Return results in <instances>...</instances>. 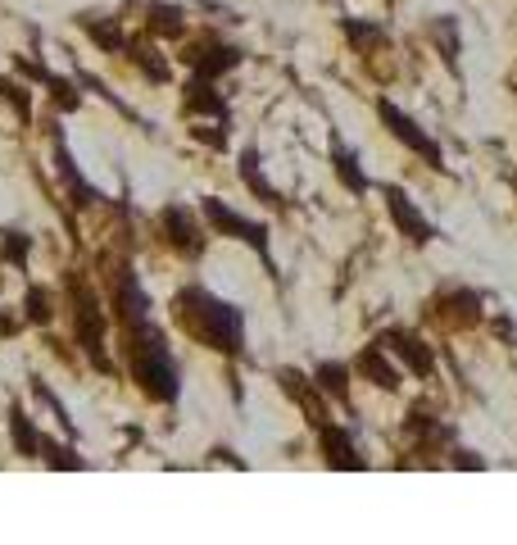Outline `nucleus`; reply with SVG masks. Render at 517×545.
<instances>
[{
    "mask_svg": "<svg viewBox=\"0 0 517 545\" xmlns=\"http://www.w3.org/2000/svg\"><path fill=\"white\" fill-rule=\"evenodd\" d=\"M146 28L155 32V37H182V32H186V14H182V5H150Z\"/></svg>",
    "mask_w": 517,
    "mask_h": 545,
    "instance_id": "obj_22",
    "label": "nucleus"
},
{
    "mask_svg": "<svg viewBox=\"0 0 517 545\" xmlns=\"http://www.w3.org/2000/svg\"><path fill=\"white\" fill-rule=\"evenodd\" d=\"M377 114H381V123L391 128V137H395V141H404V146H409L413 155H422L436 173L445 169V150H440V141H436V137H427V128H418V123H413L400 105H391V100H377Z\"/></svg>",
    "mask_w": 517,
    "mask_h": 545,
    "instance_id": "obj_5",
    "label": "nucleus"
},
{
    "mask_svg": "<svg viewBox=\"0 0 517 545\" xmlns=\"http://www.w3.org/2000/svg\"><path fill=\"white\" fill-rule=\"evenodd\" d=\"M186 64L196 69V78H223V73H232L236 64H241V50L236 46H227V41H200V46H191L186 50Z\"/></svg>",
    "mask_w": 517,
    "mask_h": 545,
    "instance_id": "obj_8",
    "label": "nucleus"
},
{
    "mask_svg": "<svg viewBox=\"0 0 517 545\" xmlns=\"http://www.w3.org/2000/svg\"><path fill=\"white\" fill-rule=\"evenodd\" d=\"M78 28L96 41L105 55H127L132 37L123 32V19H105V14H78Z\"/></svg>",
    "mask_w": 517,
    "mask_h": 545,
    "instance_id": "obj_15",
    "label": "nucleus"
},
{
    "mask_svg": "<svg viewBox=\"0 0 517 545\" xmlns=\"http://www.w3.org/2000/svg\"><path fill=\"white\" fill-rule=\"evenodd\" d=\"M182 109H186V114H196V119L205 114V119H214V123H227V119H232V109H227L223 91L214 87V78H191V82H186Z\"/></svg>",
    "mask_w": 517,
    "mask_h": 545,
    "instance_id": "obj_11",
    "label": "nucleus"
},
{
    "mask_svg": "<svg viewBox=\"0 0 517 545\" xmlns=\"http://www.w3.org/2000/svg\"><path fill=\"white\" fill-rule=\"evenodd\" d=\"M159 228L168 232V246L182 250V255H200V250H205V228H200L196 209L164 205V214H159Z\"/></svg>",
    "mask_w": 517,
    "mask_h": 545,
    "instance_id": "obj_7",
    "label": "nucleus"
},
{
    "mask_svg": "<svg viewBox=\"0 0 517 545\" xmlns=\"http://www.w3.org/2000/svg\"><path fill=\"white\" fill-rule=\"evenodd\" d=\"M341 28H345V37H350L354 46H363V50H368V46H381V41H386V28H372V23H359V19H345Z\"/></svg>",
    "mask_w": 517,
    "mask_h": 545,
    "instance_id": "obj_27",
    "label": "nucleus"
},
{
    "mask_svg": "<svg viewBox=\"0 0 517 545\" xmlns=\"http://www.w3.org/2000/svg\"><path fill=\"white\" fill-rule=\"evenodd\" d=\"M173 309H177V323H182L200 346L218 350V355H232V359L245 350V314L232 300H218L214 291H205V287H182Z\"/></svg>",
    "mask_w": 517,
    "mask_h": 545,
    "instance_id": "obj_2",
    "label": "nucleus"
},
{
    "mask_svg": "<svg viewBox=\"0 0 517 545\" xmlns=\"http://www.w3.org/2000/svg\"><path fill=\"white\" fill-rule=\"evenodd\" d=\"M381 196H386V209H391V223L413 241V246H427V241L436 237V228H431L427 214L409 200V191L404 187H381Z\"/></svg>",
    "mask_w": 517,
    "mask_h": 545,
    "instance_id": "obj_6",
    "label": "nucleus"
},
{
    "mask_svg": "<svg viewBox=\"0 0 517 545\" xmlns=\"http://www.w3.org/2000/svg\"><path fill=\"white\" fill-rule=\"evenodd\" d=\"M127 60L137 64V69L146 73L150 82H168V78H173V69H168V60H159V55H155V46H146V41H132V46H127Z\"/></svg>",
    "mask_w": 517,
    "mask_h": 545,
    "instance_id": "obj_21",
    "label": "nucleus"
},
{
    "mask_svg": "<svg viewBox=\"0 0 517 545\" xmlns=\"http://www.w3.org/2000/svg\"><path fill=\"white\" fill-rule=\"evenodd\" d=\"M0 96H5L14 109H19V119H23V123L32 119V96H28V87H23V82H14V78H0Z\"/></svg>",
    "mask_w": 517,
    "mask_h": 545,
    "instance_id": "obj_28",
    "label": "nucleus"
},
{
    "mask_svg": "<svg viewBox=\"0 0 517 545\" xmlns=\"http://www.w3.org/2000/svg\"><path fill=\"white\" fill-rule=\"evenodd\" d=\"M69 300H73V327H78V346L87 350L91 368L100 373H114L105 359V309H100V296L91 287H82L78 273H69Z\"/></svg>",
    "mask_w": 517,
    "mask_h": 545,
    "instance_id": "obj_3",
    "label": "nucleus"
},
{
    "mask_svg": "<svg viewBox=\"0 0 517 545\" xmlns=\"http://www.w3.org/2000/svg\"><path fill=\"white\" fill-rule=\"evenodd\" d=\"M10 436H14V455H23V459H41V441H46V436H41L37 427H32V418L23 414L19 405L10 409Z\"/></svg>",
    "mask_w": 517,
    "mask_h": 545,
    "instance_id": "obj_19",
    "label": "nucleus"
},
{
    "mask_svg": "<svg viewBox=\"0 0 517 545\" xmlns=\"http://www.w3.org/2000/svg\"><path fill=\"white\" fill-rule=\"evenodd\" d=\"M41 459H46L50 468H69V473H82V468H87V455H78V450H69V446H55V441H41Z\"/></svg>",
    "mask_w": 517,
    "mask_h": 545,
    "instance_id": "obj_25",
    "label": "nucleus"
},
{
    "mask_svg": "<svg viewBox=\"0 0 517 545\" xmlns=\"http://www.w3.org/2000/svg\"><path fill=\"white\" fill-rule=\"evenodd\" d=\"M28 255H32V237L23 228H0V259L14 268H28Z\"/></svg>",
    "mask_w": 517,
    "mask_h": 545,
    "instance_id": "obj_23",
    "label": "nucleus"
},
{
    "mask_svg": "<svg viewBox=\"0 0 517 545\" xmlns=\"http://www.w3.org/2000/svg\"><path fill=\"white\" fill-rule=\"evenodd\" d=\"M200 214H205V223L214 232L245 241L250 250H259V259H264V264H273V259H268V228H264V223H250V218H241L232 205H227V200H218V196H209L205 205H200Z\"/></svg>",
    "mask_w": 517,
    "mask_h": 545,
    "instance_id": "obj_4",
    "label": "nucleus"
},
{
    "mask_svg": "<svg viewBox=\"0 0 517 545\" xmlns=\"http://www.w3.org/2000/svg\"><path fill=\"white\" fill-rule=\"evenodd\" d=\"M454 468H486V459L477 455V450H454V459H449Z\"/></svg>",
    "mask_w": 517,
    "mask_h": 545,
    "instance_id": "obj_31",
    "label": "nucleus"
},
{
    "mask_svg": "<svg viewBox=\"0 0 517 545\" xmlns=\"http://www.w3.org/2000/svg\"><path fill=\"white\" fill-rule=\"evenodd\" d=\"M46 87H50V96L59 100V109H78V105H82L78 87H73L69 78H55V73H46Z\"/></svg>",
    "mask_w": 517,
    "mask_h": 545,
    "instance_id": "obj_29",
    "label": "nucleus"
},
{
    "mask_svg": "<svg viewBox=\"0 0 517 545\" xmlns=\"http://www.w3.org/2000/svg\"><path fill=\"white\" fill-rule=\"evenodd\" d=\"M354 373H363L372 387L381 391H400V368L386 359V346H368L359 359H354Z\"/></svg>",
    "mask_w": 517,
    "mask_h": 545,
    "instance_id": "obj_16",
    "label": "nucleus"
},
{
    "mask_svg": "<svg viewBox=\"0 0 517 545\" xmlns=\"http://www.w3.org/2000/svg\"><path fill=\"white\" fill-rule=\"evenodd\" d=\"M436 309H440V318H445L449 327L481 323V296L477 291H468V287H445L440 291V300H436Z\"/></svg>",
    "mask_w": 517,
    "mask_h": 545,
    "instance_id": "obj_13",
    "label": "nucleus"
},
{
    "mask_svg": "<svg viewBox=\"0 0 517 545\" xmlns=\"http://www.w3.org/2000/svg\"><path fill=\"white\" fill-rule=\"evenodd\" d=\"M19 318H14V314H5V309H0V337H14V332H19Z\"/></svg>",
    "mask_w": 517,
    "mask_h": 545,
    "instance_id": "obj_32",
    "label": "nucleus"
},
{
    "mask_svg": "<svg viewBox=\"0 0 517 545\" xmlns=\"http://www.w3.org/2000/svg\"><path fill=\"white\" fill-rule=\"evenodd\" d=\"M431 32H436V41H440L445 64H449V69H459V28H454V19H449V14H445V19H436V28H431Z\"/></svg>",
    "mask_w": 517,
    "mask_h": 545,
    "instance_id": "obj_26",
    "label": "nucleus"
},
{
    "mask_svg": "<svg viewBox=\"0 0 517 545\" xmlns=\"http://www.w3.org/2000/svg\"><path fill=\"white\" fill-rule=\"evenodd\" d=\"M227 123H214V128H191V137H200L205 141V146H214V150H223L227 146Z\"/></svg>",
    "mask_w": 517,
    "mask_h": 545,
    "instance_id": "obj_30",
    "label": "nucleus"
},
{
    "mask_svg": "<svg viewBox=\"0 0 517 545\" xmlns=\"http://www.w3.org/2000/svg\"><path fill=\"white\" fill-rule=\"evenodd\" d=\"M241 182H245V187H250L259 200H264V205H282V191H277L273 182L259 173V150H254V146L241 155Z\"/></svg>",
    "mask_w": 517,
    "mask_h": 545,
    "instance_id": "obj_20",
    "label": "nucleus"
},
{
    "mask_svg": "<svg viewBox=\"0 0 517 545\" xmlns=\"http://www.w3.org/2000/svg\"><path fill=\"white\" fill-rule=\"evenodd\" d=\"M123 355H127V373L159 405H173L182 396V373H177V359L168 350L164 327H155L150 318L137 323H123Z\"/></svg>",
    "mask_w": 517,
    "mask_h": 545,
    "instance_id": "obj_1",
    "label": "nucleus"
},
{
    "mask_svg": "<svg viewBox=\"0 0 517 545\" xmlns=\"http://www.w3.org/2000/svg\"><path fill=\"white\" fill-rule=\"evenodd\" d=\"M277 382H282V391L286 396L295 400V405L304 409V414H309V423L318 427V423H327V409H322V391H318V382H313V377H304V373H295V368H282V373H277Z\"/></svg>",
    "mask_w": 517,
    "mask_h": 545,
    "instance_id": "obj_14",
    "label": "nucleus"
},
{
    "mask_svg": "<svg viewBox=\"0 0 517 545\" xmlns=\"http://www.w3.org/2000/svg\"><path fill=\"white\" fill-rule=\"evenodd\" d=\"M313 432H318V446H322V455H327V464L332 468H368V459H363L359 446H354V436L345 432V427H336L332 418L318 423Z\"/></svg>",
    "mask_w": 517,
    "mask_h": 545,
    "instance_id": "obj_10",
    "label": "nucleus"
},
{
    "mask_svg": "<svg viewBox=\"0 0 517 545\" xmlns=\"http://www.w3.org/2000/svg\"><path fill=\"white\" fill-rule=\"evenodd\" d=\"M23 309H28V323L32 327H46L50 318H55V300H50V291L41 287V282H32L28 296H23Z\"/></svg>",
    "mask_w": 517,
    "mask_h": 545,
    "instance_id": "obj_24",
    "label": "nucleus"
},
{
    "mask_svg": "<svg viewBox=\"0 0 517 545\" xmlns=\"http://www.w3.org/2000/svg\"><path fill=\"white\" fill-rule=\"evenodd\" d=\"M55 173L64 178V187H69V196H73V205H78V209L100 205V191L78 173V164H73L69 146H64V132H55Z\"/></svg>",
    "mask_w": 517,
    "mask_h": 545,
    "instance_id": "obj_12",
    "label": "nucleus"
},
{
    "mask_svg": "<svg viewBox=\"0 0 517 545\" xmlns=\"http://www.w3.org/2000/svg\"><path fill=\"white\" fill-rule=\"evenodd\" d=\"M332 164H336V178L345 182V191H354V196H363V191L372 187V182H368V173L359 169V155H354V150L345 146L341 137L332 141Z\"/></svg>",
    "mask_w": 517,
    "mask_h": 545,
    "instance_id": "obj_18",
    "label": "nucleus"
},
{
    "mask_svg": "<svg viewBox=\"0 0 517 545\" xmlns=\"http://www.w3.org/2000/svg\"><path fill=\"white\" fill-rule=\"evenodd\" d=\"M377 346L395 350V355H400L404 364H409L413 377H431V373H436V355H431V350L422 346V337H413V332H404V327H391V332H381Z\"/></svg>",
    "mask_w": 517,
    "mask_h": 545,
    "instance_id": "obj_9",
    "label": "nucleus"
},
{
    "mask_svg": "<svg viewBox=\"0 0 517 545\" xmlns=\"http://www.w3.org/2000/svg\"><path fill=\"white\" fill-rule=\"evenodd\" d=\"M350 373L354 364H341V359H322L318 368H313V382H318L322 396H332V400H350Z\"/></svg>",
    "mask_w": 517,
    "mask_h": 545,
    "instance_id": "obj_17",
    "label": "nucleus"
}]
</instances>
